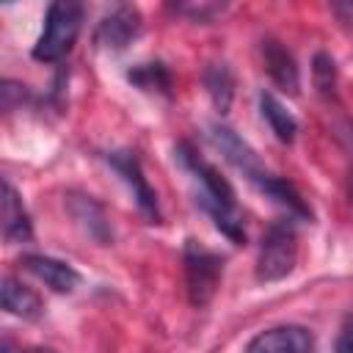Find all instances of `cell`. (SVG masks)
Returning a JSON list of instances; mask_svg holds the SVG:
<instances>
[{"instance_id":"obj_16","label":"cell","mask_w":353,"mask_h":353,"mask_svg":"<svg viewBox=\"0 0 353 353\" xmlns=\"http://www.w3.org/2000/svg\"><path fill=\"white\" fill-rule=\"evenodd\" d=\"M312 74H314V85L320 94H334V85H336V69H334V61L331 55L325 52H317L314 55V66H312Z\"/></svg>"},{"instance_id":"obj_8","label":"cell","mask_w":353,"mask_h":353,"mask_svg":"<svg viewBox=\"0 0 353 353\" xmlns=\"http://www.w3.org/2000/svg\"><path fill=\"white\" fill-rule=\"evenodd\" d=\"M212 141H215V146L223 152V157H226L234 168H240L243 174H248V179L256 182V179L265 176V171H262V165H259L254 149H251L234 130H229V127H223V124H215V127H212Z\"/></svg>"},{"instance_id":"obj_12","label":"cell","mask_w":353,"mask_h":353,"mask_svg":"<svg viewBox=\"0 0 353 353\" xmlns=\"http://www.w3.org/2000/svg\"><path fill=\"white\" fill-rule=\"evenodd\" d=\"M256 185H259V190H262V193H268L276 204H281L290 215L312 218V210L306 207V201L301 199V193H298L290 182H284V179H279V176H270V174H265L262 179H256Z\"/></svg>"},{"instance_id":"obj_3","label":"cell","mask_w":353,"mask_h":353,"mask_svg":"<svg viewBox=\"0 0 353 353\" xmlns=\"http://www.w3.org/2000/svg\"><path fill=\"white\" fill-rule=\"evenodd\" d=\"M223 276V259L204 248L196 240H188L185 245V279H188V295L193 306H207L221 284Z\"/></svg>"},{"instance_id":"obj_11","label":"cell","mask_w":353,"mask_h":353,"mask_svg":"<svg viewBox=\"0 0 353 353\" xmlns=\"http://www.w3.org/2000/svg\"><path fill=\"white\" fill-rule=\"evenodd\" d=\"M0 301H3V309H6L8 314L22 317V320H36V317H41V312H44L41 298H39L30 287H25L22 281H17V279H11V276H6V279L0 281Z\"/></svg>"},{"instance_id":"obj_4","label":"cell","mask_w":353,"mask_h":353,"mask_svg":"<svg viewBox=\"0 0 353 353\" xmlns=\"http://www.w3.org/2000/svg\"><path fill=\"white\" fill-rule=\"evenodd\" d=\"M314 334L303 325H276L259 331L248 345L245 353H314Z\"/></svg>"},{"instance_id":"obj_15","label":"cell","mask_w":353,"mask_h":353,"mask_svg":"<svg viewBox=\"0 0 353 353\" xmlns=\"http://www.w3.org/2000/svg\"><path fill=\"white\" fill-rule=\"evenodd\" d=\"M130 83H135L143 91H160V94H171V74L163 63H141L135 66L130 74Z\"/></svg>"},{"instance_id":"obj_10","label":"cell","mask_w":353,"mask_h":353,"mask_svg":"<svg viewBox=\"0 0 353 353\" xmlns=\"http://www.w3.org/2000/svg\"><path fill=\"white\" fill-rule=\"evenodd\" d=\"M0 229H3V237L8 243H25L30 240L33 229H30V218L22 207V199L19 193L11 188V182L6 179L3 182V199H0Z\"/></svg>"},{"instance_id":"obj_7","label":"cell","mask_w":353,"mask_h":353,"mask_svg":"<svg viewBox=\"0 0 353 353\" xmlns=\"http://www.w3.org/2000/svg\"><path fill=\"white\" fill-rule=\"evenodd\" d=\"M138 30H141V11L135 6H119L99 22L97 39L102 47L121 50L138 36Z\"/></svg>"},{"instance_id":"obj_13","label":"cell","mask_w":353,"mask_h":353,"mask_svg":"<svg viewBox=\"0 0 353 353\" xmlns=\"http://www.w3.org/2000/svg\"><path fill=\"white\" fill-rule=\"evenodd\" d=\"M204 85H207V94L215 105L218 113H226L229 105H232V97H234V77H232V69L226 63H210L204 69Z\"/></svg>"},{"instance_id":"obj_14","label":"cell","mask_w":353,"mask_h":353,"mask_svg":"<svg viewBox=\"0 0 353 353\" xmlns=\"http://www.w3.org/2000/svg\"><path fill=\"white\" fill-rule=\"evenodd\" d=\"M259 108H262V116L270 124L273 135L281 143H292L295 141V132H298V121L292 119V113L273 94H259Z\"/></svg>"},{"instance_id":"obj_6","label":"cell","mask_w":353,"mask_h":353,"mask_svg":"<svg viewBox=\"0 0 353 353\" xmlns=\"http://www.w3.org/2000/svg\"><path fill=\"white\" fill-rule=\"evenodd\" d=\"M259 50H262V63H265V72L270 74V80L284 94H298L301 74H298V63H295L292 52L276 39H265Z\"/></svg>"},{"instance_id":"obj_5","label":"cell","mask_w":353,"mask_h":353,"mask_svg":"<svg viewBox=\"0 0 353 353\" xmlns=\"http://www.w3.org/2000/svg\"><path fill=\"white\" fill-rule=\"evenodd\" d=\"M110 165L121 174V179L127 182V188L132 190V199H135V204L157 223L160 221V210H157V196H154V190L149 188V182H146V176H143V171H141V163H138V157L132 154V152H113L110 157Z\"/></svg>"},{"instance_id":"obj_9","label":"cell","mask_w":353,"mask_h":353,"mask_svg":"<svg viewBox=\"0 0 353 353\" xmlns=\"http://www.w3.org/2000/svg\"><path fill=\"white\" fill-rule=\"evenodd\" d=\"M22 265H25L39 281H44L47 287H52L55 292H72V290L80 284V273H77L69 262H61V259H55V256L25 254V256H22Z\"/></svg>"},{"instance_id":"obj_17","label":"cell","mask_w":353,"mask_h":353,"mask_svg":"<svg viewBox=\"0 0 353 353\" xmlns=\"http://www.w3.org/2000/svg\"><path fill=\"white\" fill-rule=\"evenodd\" d=\"M339 353H353V334H347V336L339 342Z\"/></svg>"},{"instance_id":"obj_2","label":"cell","mask_w":353,"mask_h":353,"mask_svg":"<svg viewBox=\"0 0 353 353\" xmlns=\"http://www.w3.org/2000/svg\"><path fill=\"white\" fill-rule=\"evenodd\" d=\"M298 259V234L292 221H276L265 229L256 256V279L259 281H279L292 273Z\"/></svg>"},{"instance_id":"obj_1","label":"cell","mask_w":353,"mask_h":353,"mask_svg":"<svg viewBox=\"0 0 353 353\" xmlns=\"http://www.w3.org/2000/svg\"><path fill=\"white\" fill-rule=\"evenodd\" d=\"M83 25V6L74 0H55L44 14L41 36L33 44V58L44 63L61 61L77 41Z\"/></svg>"}]
</instances>
